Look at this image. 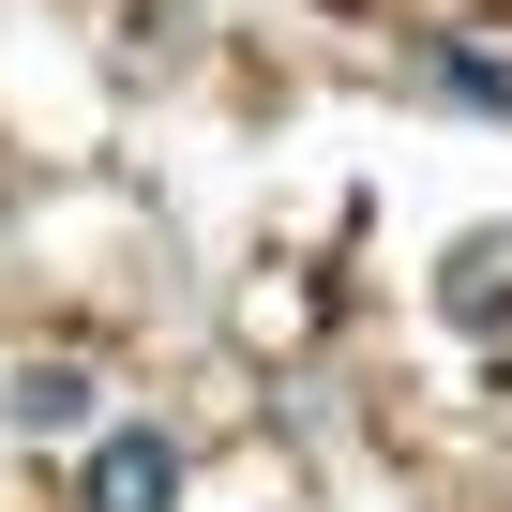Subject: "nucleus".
I'll list each match as a JSON object with an SVG mask.
<instances>
[{"label": "nucleus", "instance_id": "nucleus-1", "mask_svg": "<svg viewBox=\"0 0 512 512\" xmlns=\"http://www.w3.org/2000/svg\"><path fill=\"white\" fill-rule=\"evenodd\" d=\"M76 512H181V452H166L151 422H121V437L76 467Z\"/></svg>", "mask_w": 512, "mask_h": 512}, {"label": "nucleus", "instance_id": "nucleus-2", "mask_svg": "<svg viewBox=\"0 0 512 512\" xmlns=\"http://www.w3.org/2000/svg\"><path fill=\"white\" fill-rule=\"evenodd\" d=\"M437 317H452V332H482V347L512 332V241H452V272H437Z\"/></svg>", "mask_w": 512, "mask_h": 512}, {"label": "nucleus", "instance_id": "nucleus-3", "mask_svg": "<svg viewBox=\"0 0 512 512\" xmlns=\"http://www.w3.org/2000/svg\"><path fill=\"white\" fill-rule=\"evenodd\" d=\"M0 407H16V437H76V422H91V377H76V362H16Z\"/></svg>", "mask_w": 512, "mask_h": 512}, {"label": "nucleus", "instance_id": "nucleus-4", "mask_svg": "<svg viewBox=\"0 0 512 512\" xmlns=\"http://www.w3.org/2000/svg\"><path fill=\"white\" fill-rule=\"evenodd\" d=\"M437 76H452V91H467V106H512V46H497V31H467V46H452V61H437Z\"/></svg>", "mask_w": 512, "mask_h": 512}]
</instances>
